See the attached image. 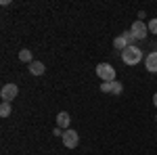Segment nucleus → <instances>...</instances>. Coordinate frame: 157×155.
I'll list each match as a JSON object with an SVG mask.
<instances>
[{"instance_id":"f257e3e1","label":"nucleus","mask_w":157,"mask_h":155,"mask_svg":"<svg viewBox=\"0 0 157 155\" xmlns=\"http://www.w3.org/2000/svg\"><path fill=\"white\" fill-rule=\"evenodd\" d=\"M121 61L126 63V65H136V63H140L143 61V50L136 46H128L124 52H121Z\"/></svg>"},{"instance_id":"f03ea898","label":"nucleus","mask_w":157,"mask_h":155,"mask_svg":"<svg viewBox=\"0 0 157 155\" xmlns=\"http://www.w3.org/2000/svg\"><path fill=\"white\" fill-rule=\"evenodd\" d=\"M97 76L103 82H115V67L109 63H98L97 65Z\"/></svg>"},{"instance_id":"7ed1b4c3","label":"nucleus","mask_w":157,"mask_h":155,"mask_svg":"<svg viewBox=\"0 0 157 155\" xmlns=\"http://www.w3.org/2000/svg\"><path fill=\"white\" fill-rule=\"evenodd\" d=\"M61 138H63V145H65L67 149H75V147L80 145V134H78L75 130H71V128L63 132V136H61Z\"/></svg>"},{"instance_id":"20e7f679","label":"nucleus","mask_w":157,"mask_h":155,"mask_svg":"<svg viewBox=\"0 0 157 155\" xmlns=\"http://www.w3.org/2000/svg\"><path fill=\"white\" fill-rule=\"evenodd\" d=\"M17 95H19V86H17V84H4V86H2V90H0L2 101H6V103L15 101Z\"/></svg>"},{"instance_id":"39448f33","label":"nucleus","mask_w":157,"mask_h":155,"mask_svg":"<svg viewBox=\"0 0 157 155\" xmlns=\"http://www.w3.org/2000/svg\"><path fill=\"white\" fill-rule=\"evenodd\" d=\"M130 32L134 34V38H136V40H145V38H147V32H149V25H145L140 19H136V21L132 23V27H130Z\"/></svg>"},{"instance_id":"423d86ee","label":"nucleus","mask_w":157,"mask_h":155,"mask_svg":"<svg viewBox=\"0 0 157 155\" xmlns=\"http://www.w3.org/2000/svg\"><path fill=\"white\" fill-rule=\"evenodd\" d=\"M145 67L149 73H157V50H153V52H149L145 59Z\"/></svg>"},{"instance_id":"0eeeda50","label":"nucleus","mask_w":157,"mask_h":155,"mask_svg":"<svg viewBox=\"0 0 157 155\" xmlns=\"http://www.w3.org/2000/svg\"><path fill=\"white\" fill-rule=\"evenodd\" d=\"M69 124H71L69 113H67V111H61L59 115H57V128H61V130H69Z\"/></svg>"},{"instance_id":"6e6552de","label":"nucleus","mask_w":157,"mask_h":155,"mask_svg":"<svg viewBox=\"0 0 157 155\" xmlns=\"http://www.w3.org/2000/svg\"><path fill=\"white\" fill-rule=\"evenodd\" d=\"M27 69H29L32 76H42V73L46 72V67H44V63H42V61H34V63H29V67H27Z\"/></svg>"},{"instance_id":"1a4fd4ad","label":"nucleus","mask_w":157,"mask_h":155,"mask_svg":"<svg viewBox=\"0 0 157 155\" xmlns=\"http://www.w3.org/2000/svg\"><path fill=\"white\" fill-rule=\"evenodd\" d=\"M113 46H115V50H121V52H124L130 44H128V40H126L124 36H117L115 40H113Z\"/></svg>"},{"instance_id":"9d476101","label":"nucleus","mask_w":157,"mask_h":155,"mask_svg":"<svg viewBox=\"0 0 157 155\" xmlns=\"http://www.w3.org/2000/svg\"><path fill=\"white\" fill-rule=\"evenodd\" d=\"M19 61H23V63H34V59H32V50H29V48L19 50Z\"/></svg>"},{"instance_id":"9b49d317","label":"nucleus","mask_w":157,"mask_h":155,"mask_svg":"<svg viewBox=\"0 0 157 155\" xmlns=\"http://www.w3.org/2000/svg\"><path fill=\"white\" fill-rule=\"evenodd\" d=\"M0 115H2V118H9V115H11V103L2 101V105H0Z\"/></svg>"},{"instance_id":"f8f14e48","label":"nucleus","mask_w":157,"mask_h":155,"mask_svg":"<svg viewBox=\"0 0 157 155\" xmlns=\"http://www.w3.org/2000/svg\"><path fill=\"white\" fill-rule=\"evenodd\" d=\"M111 92H113V95H121V92H124L121 82H117V80H115V82H113V86H111Z\"/></svg>"},{"instance_id":"ddd939ff","label":"nucleus","mask_w":157,"mask_h":155,"mask_svg":"<svg viewBox=\"0 0 157 155\" xmlns=\"http://www.w3.org/2000/svg\"><path fill=\"white\" fill-rule=\"evenodd\" d=\"M121 36H124L126 40H128V44H130V46H134V42H136V38H134V34L130 32V29H128V32H124Z\"/></svg>"},{"instance_id":"4468645a","label":"nucleus","mask_w":157,"mask_h":155,"mask_svg":"<svg viewBox=\"0 0 157 155\" xmlns=\"http://www.w3.org/2000/svg\"><path fill=\"white\" fill-rule=\"evenodd\" d=\"M111 86H113V82H103L101 84V92H111Z\"/></svg>"},{"instance_id":"2eb2a0df","label":"nucleus","mask_w":157,"mask_h":155,"mask_svg":"<svg viewBox=\"0 0 157 155\" xmlns=\"http://www.w3.org/2000/svg\"><path fill=\"white\" fill-rule=\"evenodd\" d=\"M149 32L151 34H157V19H151L149 21Z\"/></svg>"},{"instance_id":"dca6fc26","label":"nucleus","mask_w":157,"mask_h":155,"mask_svg":"<svg viewBox=\"0 0 157 155\" xmlns=\"http://www.w3.org/2000/svg\"><path fill=\"white\" fill-rule=\"evenodd\" d=\"M63 132H65V130H61V128H55V130H52V134H55V136H63Z\"/></svg>"},{"instance_id":"f3484780","label":"nucleus","mask_w":157,"mask_h":155,"mask_svg":"<svg viewBox=\"0 0 157 155\" xmlns=\"http://www.w3.org/2000/svg\"><path fill=\"white\" fill-rule=\"evenodd\" d=\"M153 103H155V107H157V92L153 95Z\"/></svg>"},{"instance_id":"a211bd4d","label":"nucleus","mask_w":157,"mask_h":155,"mask_svg":"<svg viewBox=\"0 0 157 155\" xmlns=\"http://www.w3.org/2000/svg\"><path fill=\"white\" fill-rule=\"evenodd\" d=\"M155 118H157V115H155Z\"/></svg>"}]
</instances>
